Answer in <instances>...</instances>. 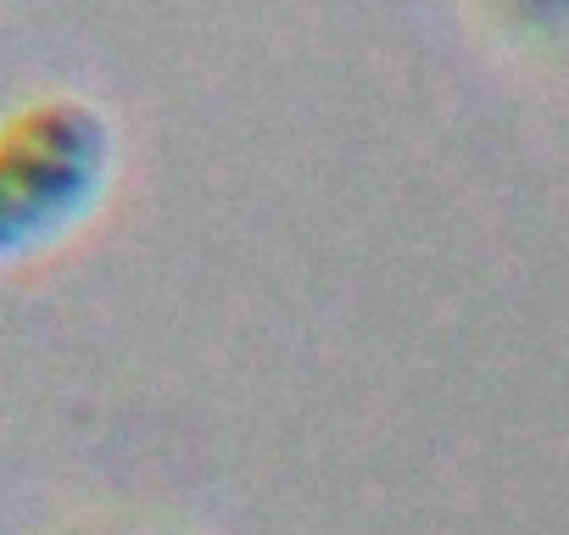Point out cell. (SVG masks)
I'll return each mask as SVG.
<instances>
[{"label": "cell", "mask_w": 569, "mask_h": 535, "mask_svg": "<svg viewBox=\"0 0 569 535\" xmlns=\"http://www.w3.org/2000/svg\"><path fill=\"white\" fill-rule=\"evenodd\" d=\"M112 123L79 95H40L0 118V262L68 240L107 195Z\"/></svg>", "instance_id": "obj_1"}, {"label": "cell", "mask_w": 569, "mask_h": 535, "mask_svg": "<svg viewBox=\"0 0 569 535\" xmlns=\"http://www.w3.org/2000/svg\"><path fill=\"white\" fill-rule=\"evenodd\" d=\"M497 7H508L519 23H563L569 18V0H497Z\"/></svg>", "instance_id": "obj_2"}]
</instances>
